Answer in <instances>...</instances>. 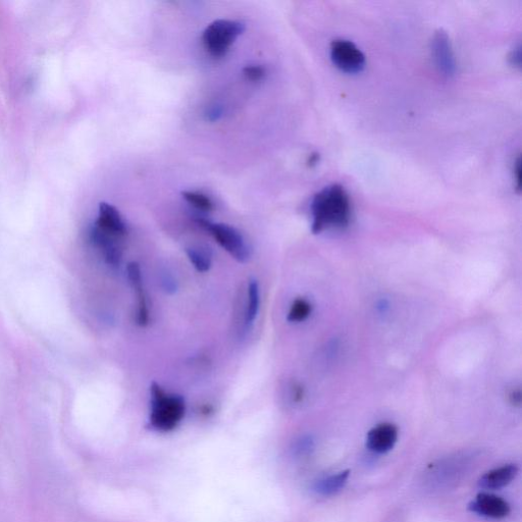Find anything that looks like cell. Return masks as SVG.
Listing matches in <instances>:
<instances>
[{
	"instance_id": "5b68a950",
	"label": "cell",
	"mask_w": 522,
	"mask_h": 522,
	"mask_svg": "<svg viewBox=\"0 0 522 522\" xmlns=\"http://www.w3.org/2000/svg\"><path fill=\"white\" fill-rule=\"evenodd\" d=\"M471 460L472 456L457 454L439 461L430 468L429 484L439 489L456 483L471 466Z\"/></svg>"
},
{
	"instance_id": "8992f818",
	"label": "cell",
	"mask_w": 522,
	"mask_h": 522,
	"mask_svg": "<svg viewBox=\"0 0 522 522\" xmlns=\"http://www.w3.org/2000/svg\"><path fill=\"white\" fill-rule=\"evenodd\" d=\"M331 59L342 72L356 74L365 67L363 52L351 41L335 40L331 44Z\"/></svg>"
},
{
	"instance_id": "8fae6325",
	"label": "cell",
	"mask_w": 522,
	"mask_h": 522,
	"mask_svg": "<svg viewBox=\"0 0 522 522\" xmlns=\"http://www.w3.org/2000/svg\"><path fill=\"white\" fill-rule=\"evenodd\" d=\"M92 242L101 250L104 259L107 264L111 267L117 268L121 264L122 253L119 246L116 243L115 237L101 231L100 229L93 226L91 233Z\"/></svg>"
},
{
	"instance_id": "9a60e30c",
	"label": "cell",
	"mask_w": 522,
	"mask_h": 522,
	"mask_svg": "<svg viewBox=\"0 0 522 522\" xmlns=\"http://www.w3.org/2000/svg\"><path fill=\"white\" fill-rule=\"evenodd\" d=\"M193 267L200 273H205L212 267V255L201 248H188L186 250Z\"/></svg>"
},
{
	"instance_id": "e0dca14e",
	"label": "cell",
	"mask_w": 522,
	"mask_h": 522,
	"mask_svg": "<svg viewBox=\"0 0 522 522\" xmlns=\"http://www.w3.org/2000/svg\"><path fill=\"white\" fill-rule=\"evenodd\" d=\"M311 313V304L302 298L296 299L288 313V321L300 323L305 321Z\"/></svg>"
},
{
	"instance_id": "6da1fadb",
	"label": "cell",
	"mask_w": 522,
	"mask_h": 522,
	"mask_svg": "<svg viewBox=\"0 0 522 522\" xmlns=\"http://www.w3.org/2000/svg\"><path fill=\"white\" fill-rule=\"evenodd\" d=\"M312 232L346 228L351 220V201L345 188L335 184L320 191L311 203Z\"/></svg>"
},
{
	"instance_id": "cb8c5ba5",
	"label": "cell",
	"mask_w": 522,
	"mask_h": 522,
	"mask_svg": "<svg viewBox=\"0 0 522 522\" xmlns=\"http://www.w3.org/2000/svg\"><path fill=\"white\" fill-rule=\"evenodd\" d=\"M520 158H517V161L515 163L514 167V178L516 181V187L518 190H520L521 182H520Z\"/></svg>"
},
{
	"instance_id": "2e32d148",
	"label": "cell",
	"mask_w": 522,
	"mask_h": 522,
	"mask_svg": "<svg viewBox=\"0 0 522 522\" xmlns=\"http://www.w3.org/2000/svg\"><path fill=\"white\" fill-rule=\"evenodd\" d=\"M260 304V294L258 283L255 280H251L248 285V303L246 309V323L248 325L253 324L257 317Z\"/></svg>"
},
{
	"instance_id": "ffe728a7",
	"label": "cell",
	"mask_w": 522,
	"mask_h": 522,
	"mask_svg": "<svg viewBox=\"0 0 522 522\" xmlns=\"http://www.w3.org/2000/svg\"><path fill=\"white\" fill-rule=\"evenodd\" d=\"M313 447H315V443L311 438H303L297 443L295 452L300 456L307 455L313 450Z\"/></svg>"
},
{
	"instance_id": "277c9868",
	"label": "cell",
	"mask_w": 522,
	"mask_h": 522,
	"mask_svg": "<svg viewBox=\"0 0 522 522\" xmlns=\"http://www.w3.org/2000/svg\"><path fill=\"white\" fill-rule=\"evenodd\" d=\"M198 225L210 232L216 241L239 263L249 259L250 249L244 237L235 228L225 224H215L204 219L196 220Z\"/></svg>"
},
{
	"instance_id": "ac0fdd59",
	"label": "cell",
	"mask_w": 522,
	"mask_h": 522,
	"mask_svg": "<svg viewBox=\"0 0 522 522\" xmlns=\"http://www.w3.org/2000/svg\"><path fill=\"white\" fill-rule=\"evenodd\" d=\"M182 195L189 204L199 211L212 212L214 210L213 201L202 193L185 191Z\"/></svg>"
},
{
	"instance_id": "603a6c76",
	"label": "cell",
	"mask_w": 522,
	"mask_h": 522,
	"mask_svg": "<svg viewBox=\"0 0 522 522\" xmlns=\"http://www.w3.org/2000/svg\"><path fill=\"white\" fill-rule=\"evenodd\" d=\"M520 57H521V51H520V47L518 46L511 52L509 60L513 66L520 67V62H521Z\"/></svg>"
},
{
	"instance_id": "52a82bcc",
	"label": "cell",
	"mask_w": 522,
	"mask_h": 522,
	"mask_svg": "<svg viewBox=\"0 0 522 522\" xmlns=\"http://www.w3.org/2000/svg\"><path fill=\"white\" fill-rule=\"evenodd\" d=\"M432 54L439 72L452 77L456 72V63L450 39L446 32L439 31L432 41Z\"/></svg>"
},
{
	"instance_id": "9c48e42d",
	"label": "cell",
	"mask_w": 522,
	"mask_h": 522,
	"mask_svg": "<svg viewBox=\"0 0 522 522\" xmlns=\"http://www.w3.org/2000/svg\"><path fill=\"white\" fill-rule=\"evenodd\" d=\"M94 226L115 238L127 234V226L120 212L114 205L107 202L99 204L98 218Z\"/></svg>"
},
{
	"instance_id": "7a4b0ae2",
	"label": "cell",
	"mask_w": 522,
	"mask_h": 522,
	"mask_svg": "<svg viewBox=\"0 0 522 522\" xmlns=\"http://www.w3.org/2000/svg\"><path fill=\"white\" fill-rule=\"evenodd\" d=\"M152 395L150 425L161 432L174 430L183 420L186 404L179 395H168L160 385L153 383L150 387Z\"/></svg>"
},
{
	"instance_id": "44dd1931",
	"label": "cell",
	"mask_w": 522,
	"mask_h": 522,
	"mask_svg": "<svg viewBox=\"0 0 522 522\" xmlns=\"http://www.w3.org/2000/svg\"><path fill=\"white\" fill-rule=\"evenodd\" d=\"M206 120L210 122H216L219 121L223 117V109L221 107H212L207 110L206 114Z\"/></svg>"
},
{
	"instance_id": "5bb4252c",
	"label": "cell",
	"mask_w": 522,
	"mask_h": 522,
	"mask_svg": "<svg viewBox=\"0 0 522 522\" xmlns=\"http://www.w3.org/2000/svg\"><path fill=\"white\" fill-rule=\"evenodd\" d=\"M350 477L349 471H344L336 475L319 480L313 485V491L323 497L336 495L344 489Z\"/></svg>"
},
{
	"instance_id": "d4e9b609",
	"label": "cell",
	"mask_w": 522,
	"mask_h": 522,
	"mask_svg": "<svg viewBox=\"0 0 522 522\" xmlns=\"http://www.w3.org/2000/svg\"><path fill=\"white\" fill-rule=\"evenodd\" d=\"M319 158H320V156L317 153L310 155V159L308 161L309 166L312 167V166L317 165L319 163Z\"/></svg>"
},
{
	"instance_id": "30bf717a",
	"label": "cell",
	"mask_w": 522,
	"mask_h": 522,
	"mask_svg": "<svg viewBox=\"0 0 522 522\" xmlns=\"http://www.w3.org/2000/svg\"><path fill=\"white\" fill-rule=\"evenodd\" d=\"M398 440V429L389 423L373 428L367 437V447L374 453L385 454L391 451Z\"/></svg>"
},
{
	"instance_id": "4fadbf2b",
	"label": "cell",
	"mask_w": 522,
	"mask_h": 522,
	"mask_svg": "<svg viewBox=\"0 0 522 522\" xmlns=\"http://www.w3.org/2000/svg\"><path fill=\"white\" fill-rule=\"evenodd\" d=\"M127 275L130 284L138 294V316L137 322L141 327H145L149 321V312L147 307V301L142 285V275L140 266L137 263H130L127 268Z\"/></svg>"
},
{
	"instance_id": "d6986e66",
	"label": "cell",
	"mask_w": 522,
	"mask_h": 522,
	"mask_svg": "<svg viewBox=\"0 0 522 522\" xmlns=\"http://www.w3.org/2000/svg\"><path fill=\"white\" fill-rule=\"evenodd\" d=\"M244 77L251 82H259L266 76V70L264 67L251 65L243 69Z\"/></svg>"
},
{
	"instance_id": "3957f363",
	"label": "cell",
	"mask_w": 522,
	"mask_h": 522,
	"mask_svg": "<svg viewBox=\"0 0 522 522\" xmlns=\"http://www.w3.org/2000/svg\"><path fill=\"white\" fill-rule=\"evenodd\" d=\"M244 31L245 25L241 22L217 20L203 31V47L208 55L221 59L228 54L231 46Z\"/></svg>"
},
{
	"instance_id": "7402d4cb",
	"label": "cell",
	"mask_w": 522,
	"mask_h": 522,
	"mask_svg": "<svg viewBox=\"0 0 522 522\" xmlns=\"http://www.w3.org/2000/svg\"><path fill=\"white\" fill-rule=\"evenodd\" d=\"M163 285L168 293L173 294L177 291V283L169 274H166L165 278L163 279Z\"/></svg>"
},
{
	"instance_id": "ba28073f",
	"label": "cell",
	"mask_w": 522,
	"mask_h": 522,
	"mask_svg": "<svg viewBox=\"0 0 522 522\" xmlns=\"http://www.w3.org/2000/svg\"><path fill=\"white\" fill-rule=\"evenodd\" d=\"M468 508L481 516L492 519H503L510 513V505L506 500L489 493L479 494Z\"/></svg>"
},
{
	"instance_id": "7c38bea8",
	"label": "cell",
	"mask_w": 522,
	"mask_h": 522,
	"mask_svg": "<svg viewBox=\"0 0 522 522\" xmlns=\"http://www.w3.org/2000/svg\"><path fill=\"white\" fill-rule=\"evenodd\" d=\"M518 467L515 464H506L485 474L479 485L486 490H499L508 486L517 476Z\"/></svg>"
}]
</instances>
